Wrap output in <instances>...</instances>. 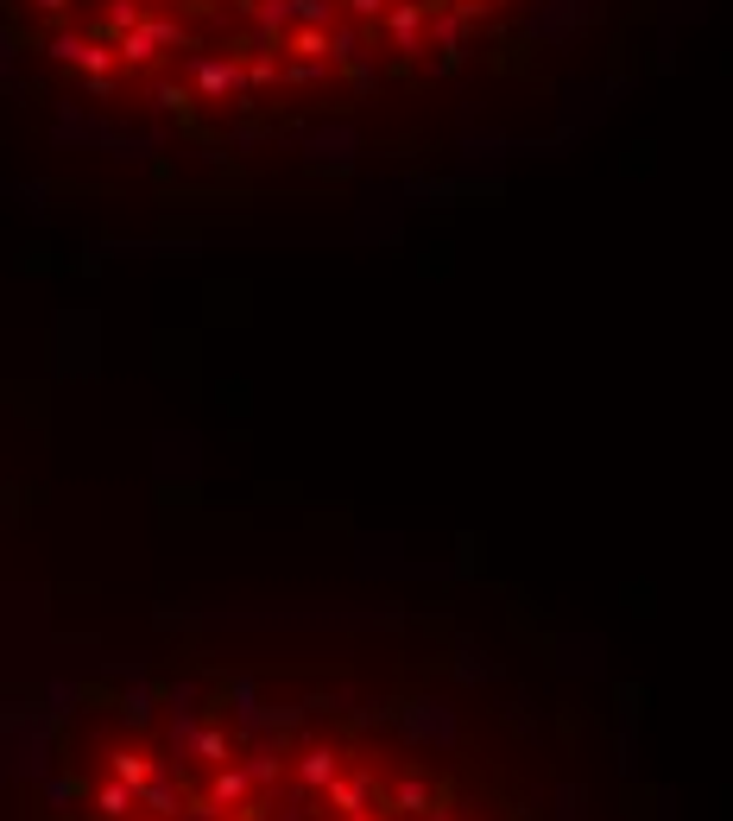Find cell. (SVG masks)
I'll list each match as a JSON object with an SVG mask.
<instances>
[{
    "label": "cell",
    "instance_id": "cell-1",
    "mask_svg": "<svg viewBox=\"0 0 733 821\" xmlns=\"http://www.w3.org/2000/svg\"><path fill=\"white\" fill-rule=\"evenodd\" d=\"M13 821H538L487 714L411 651H190L83 676Z\"/></svg>",
    "mask_w": 733,
    "mask_h": 821
}]
</instances>
